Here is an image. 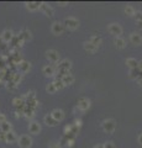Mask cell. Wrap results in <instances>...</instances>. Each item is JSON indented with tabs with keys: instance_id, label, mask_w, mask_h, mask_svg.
Here are the masks:
<instances>
[{
	"instance_id": "obj_1",
	"label": "cell",
	"mask_w": 142,
	"mask_h": 148,
	"mask_svg": "<svg viewBox=\"0 0 142 148\" xmlns=\"http://www.w3.org/2000/svg\"><path fill=\"white\" fill-rule=\"evenodd\" d=\"M115 127H116V123L114 120H105V121L103 122V130L105 132L108 133H113L114 131H115Z\"/></svg>"
},
{
	"instance_id": "obj_2",
	"label": "cell",
	"mask_w": 142,
	"mask_h": 148,
	"mask_svg": "<svg viewBox=\"0 0 142 148\" xmlns=\"http://www.w3.org/2000/svg\"><path fill=\"white\" fill-rule=\"evenodd\" d=\"M31 143H32V140H31V137H29L27 135H22L19 138V145L21 148H30Z\"/></svg>"
},
{
	"instance_id": "obj_3",
	"label": "cell",
	"mask_w": 142,
	"mask_h": 148,
	"mask_svg": "<svg viewBox=\"0 0 142 148\" xmlns=\"http://www.w3.org/2000/svg\"><path fill=\"white\" fill-rule=\"evenodd\" d=\"M108 30H109L110 34L115 35L116 37H119V36L122 34V29H121V26L119 25V24H110L109 27H108Z\"/></svg>"
},
{
	"instance_id": "obj_4",
	"label": "cell",
	"mask_w": 142,
	"mask_h": 148,
	"mask_svg": "<svg viewBox=\"0 0 142 148\" xmlns=\"http://www.w3.org/2000/svg\"><path fill=\"white\" fill-rule=\"evenodd\" d=\"M64 25L71 30H75L78 26H79V21L74 17H67L66 21H64Z\"/></svg>"
},
{
	"instance_id": "obj_5",
	"label": "cell",
	"mask_w": 142,
	"mask_h": 148,
	"mask_svg": "<svg viewBox=\"0 0 142 148\" xmlns=\"http://www.w3.org/2000/svg\"><path fill=\"white\" fill-rule=\"evenodd\" d=\"M46 57H47L51 62L56 63V62H58V59H59V54H58L57 51L49 49V51H47V52H46Z\"/></svg>"
},
{
	"instance_id": "obj_6",
	"label": "cell",
	"mask_w": 142,
	"mask_h": 148,
	"mask_svg": "<svg viewBox=\"0 0 142 148\" xmlns=\"http://www.w3.org/2000/svg\"><path fill=\"white\" fill-rule=\"evenodd\" d=\"M52 32L54 35H62L64 32V25L61 22H54L52 25Z\"/></svg>"
},
{
	"instance_id": "obj_7",
	"label": "cell",
	"mask_w": 142,
	"mask_h": 148,
	"mask_svg": "<svg viewBox=\"0 0 142 148\" xmlns=\"http://www.w3.org/2000/svg\"><path fill=\"white\" fill-rule=\"evenodd\" d=\"M89 106H90V101L88 99H80L79 101H78V108H79L82 111H85V110H88L89 109Z\"/></svg>"
},
{
	"instance_id": "obj_8",
	"label": "cell",
	"mask_w": 142,
	"mask_h": 148,
	"mask_svg": "<svg viewBox=\"0 0 142 148\" xmlns=\"http://www.w3.org/2000/svg\"><path fill=\"white\" fill-rule=\"evenodd\" d=\"M51 116L53 117L54 121H57V122H58V121H62L63 117H64V115H63V111H62V110L56 109V110H53V111H52Z\"/></svg>"
},
{
	"instance_id": "obj_9",
	"label": "cell",
	"mask_w": 142,
	"mask_h": 148,
	"mask_svg": "<svg viewBox=\"0 0 142 148\" xmlns=\"http://www.w3.org/2000/svg\"><path fill=\"white\" fill-rule=\"evenodd\" d=\"M71 66L72 63L69 61H67V59H64V61H62L61 63L58 64V71H62V72H68L71 69Z\"/></svg>"
},
{
	"instance_id": "obj_10",
	"label": "cell",
	"mask_w": 142,
	"mask_h": 148,
	"mask_svg": "<svg viewBox=\"0 0 142 148\" xmlns=\"http://www.w3.org/2000/svg\"><path fill=\"white\" fill-rule=\"evenodd\" d=\"M99 47H97L95 45H93L91 42H89V41H86V42H84V49L86 51V52L89 53H95L98 51Z\"/></svg>"
},
{
	"instance_id": "obj_11",
	"label": "cell",
	"mask_w": 142,
	"mask_h": 148,
	"mask_svg": "<svg viewBox=\"0 0 142 148\" xmlns=\"http://www.w3.org/2000/svg\"><path fill=\"white\" fill-rule=\"evenodd\" d=\"M130 41L134 45H141L142 43V36L140 34H136V32H134V34L130 35Z\"/></svg>"
},
{
	"instance_id": "obj_12",
	"label": "cell",
	"mask_w": 142,
	"mask_h": 148,
	"mask_svg": "<svg viewBox=\"0 0 142 148\" xmlns=\"http://www.w3.org/2000/svg\"><path fill=\"white\" fill-rule=\"evenodd\" d=\"M29 131L31 133H34V135H37V133L41 131V127L37 122H31L30 126H29Z\"/></svg>"
},
{
	"instance_id": "obj_13",
	"label": "cell",
	"mask_w": 142,
	"mask_h": 148,
	"mask_svg": "<svg viewBox=\"0 0 142 148\" xmlns=\"http://www.w3.org/2000/svg\"><path fill=\"white\" fill-rule=\"evenodd\" d=\"M40 9L42 10L47 16H53V9L49 6V5H46V4H41Z\"/></svg>"
},
{
	"instance_id": "obj_14",
	"label": "cell",
	"mask_w": 142,
	"mask_h": 148,
	"mask_svg": "<svg viewBox=\"0 0 142 148\" xmlns=\"http://www.w3.org/2000/svg\"><path fill=\"white\" fill-rule=\"evenodd\" d=\"M114 43H115V46L117 48H123L125 47V45H126V42H125V40L122 38V37H115V38H114Z\"/></svg>"
},
{
	"instance_id": "obj_15",
	"label": "cell",
	"mask_w": 142,
	"mask_h": 148,
	"mask_svg": "<svg viewBox=\"0 0 142 148\" xmlns=\"http://www.w3.org/2000/svg\"><path fill=\"white\" fill-rule=\"evenodd\" d=\"M126 66L129 67V68H131V69H137L139 62H137L135 58H127L126 59Z\"/></svg>"
},
{
	"instance_id": "obj_16",
	"label": "cell",
	"mask_w": 142,
	"mask_h": 148,
	"mask_svg": "<svg viewBox=\"0 0 142 148\" xmlns=\"http://www.w3.org/2000/svg\"><path fill=\"white\" fill-rule=\"evenodd\" d=\"M30 63L29 62H25V61H21L19 63V69L22 72V73H26V72H29L30 71Z\"/></svg>"
},
{
	"instance_id": "obj_17",
	"label": "cell",
	"mask_w": 142,
	"mask_h": 148,
	"mask_svg": "<svg viewBox=\"0 0 142 148\" xmlns=\"http://www.w3.org/2000/svg\"><path fill=\"white\" fill-rule=\"evenodd\" d=\"M73 82H74V77H73L72 74H69V73H68V74H66V75L62 78V83H63V84H64V85L72 84Z\"/></svg>"
},
{
	"instance_id": "obj_18",
	"label": "cell",
	"mask_w": 142,
	"mask_h": 148,
	"mask_svg": "<svg viewBox=\"0 0 142 148\" xmlns=\"http://www.w3.org/2000/svg\"><path fill=\"white\" fill-rule=\"evenodd\" d=\"M0 130H1V132L8 133V132H10V130H11V125L9 123L8 121L0 122Z\"/></svg>"
},
{
	"instance_id": "obj_19",
	"label": "cell",
	"mask_w": 142,
	"mask_h": 148,
	"mask_svg": "<svg viewBox=\"0 0 142 148\" xmlns=\"http://www.w3.org/2000/svg\"><path fill=\"white\" fill-rule=\"evenodd\" d=\"M89 42H91L93 45H95L97 47H99L100 45H102V37L98 36V35H93L90 37V40H89Z\"/></svg>"
},
{
	"instance_id": "obj_20",
	"label": "cell",
	"mask_w": 142,
	"mask_h": 148,
	"mask_svg": "<svg viewBox=\"0 0 142 148\" xmlns=\"http://www.w3.org/2000/svg\"><path fill=\"white\" fill-rule=\"evenodd\" d=\"M19 37L25 42V41H29V40L31 38V34H30V31H29V30H22V31L20 32Z\"/></svg>"
},
{
	"instance_id": "obj_21",
	"label": "cell",
	"mask_w": 142,
	"mask_h": 148,
	"mask_svg": "<svg viewBox=\"0 0 142 148\" xmlns=\"http://www.w3.org/2000/svg\"><path fill=\"white\" fill-rule=\"evenodd\" d=\"M3 40L5 41V42H9V41H11L12 40V31H10V30H5L3 32Z\"/></svg>"
},
{
	"instance_id": "obj_22",
	"label": "cell",
	"mask_w": 142,
	"mask_h": 148,
	"mask_svg": "<svg viewBox=\"0 0 142 148\" xmlns=\"http://www.w3.org/2000/svg\"><path fill=\"white\" fill-rule=\"evenodd\" d=\"M42 72H43V74H46V75H54V68L52 67V66H45L43 68H42Z\"/></svg>"
},
{
	"instance_id": "obj_23",
	"label": "cell",
	"mask_w": 142,
	"mask_h": 148,
	"mask_svg": "<svg viewBox=\"0 0 142 148\" xmlns=\"http://www.w3.org/2000/svg\"><path fill=\"white\" fill-rule=\"evenodd\" d=\"M45 122L47 123L48 126H56V125H57V121H54L51 115H47V116H45Z\"/></svg>"
},
{
	"instance_id": "obj_24",
	"label": "cell",
	"mask_w": 142,
	"mask_h": 148,
	"mask_svg": "<svg viewBox=\"0 0 142 148\" xmlns=\"http://www.w3.org/2000/svg\"><path fill=\"white\" fill-rule=\"evenodd\" d=\"M5 137H6V142H14V141H16V136H15V133L14 132H8L6 135H5Z\"/></svg>"
},
{
	"instance_id": "obj_25",
	"label": "cell",
	"mask_w": 142,
	"mask_h": 148,
	"mask_svg": "<svg viewBox=\"0 0 142 148\" xmlns=\"http://www.w3.org/2000/svg\"><path fill=\"white\" fill-rule=\"evenodd\" d=\"M40 6H41L40 3H29L27 4V9H30V10H37Z\"/></svg>"
},
{
	"instance_id": "obj_26",
	"label": "cell",
	"mask_w": 142,
	"mask_h": 148,
	"mask_svg": "<svg viewBox=\"0 0 142 148\" xmlns=\"http://www.w3.org/2000/svg\"><path fill=\"white\" fill-rule=\"evenodd\" d=\"M125 14H126V15H129V16L135 15V9L132 8L131 5H127V6L125 8Z\"/></svg>"
},
{
	"instance_id": "obj_27",
	"label": "cell",
	"mask_w": 142,
	"mask_h": 148,
	"mask_svg": "<svg viewBox=\"0 0 142 148\" xmlns=\"http://www.w3.org/2000/svg\"><path fill=\"white\" fill-rule=\"evenodd\" d=\"M12 103H14V105H15V106H19V108H21V106L24 105V100L19 99V98H15L12 100Z\"/></svg>"
},
{
	"instance_id": "obj_28",
	"label": "cell",
	"mask_w": 142,
	"mask_h": 148,
	"mask_svg": "<svg viewBox=\"0 0 142 148\" xmlns=\"http://www.w3.org/2000/svg\"><path fill=\"white\" fill-rule=\"evenodd\" d=\"M53 84H54V86H56V89L57 90H59V89H62L63 86H64V84L62 83V80H56V82H53Z\"/></svg>"
},
{
	"instance_id": "obj_29",
	"label": "cell",
	"mask_w": 142,
	"mask_h": 148,
	"mask_svg": "<svg viewBox=\"0 0 142 148\" xmlns=\"http://www.w3.org/2000/svg\"><path fill=\"white\" fill-rule=\"evenodd\" d=\"M56 90H57V89H56V86H54L53 83H51V84L47 85V91H48V92H54Z\"/></svg>"
},
{
	"instance_id": "obj_30",
	"label": "cell",
	"mask_w": 142,
	"mask_h": 148,
	"mask_svg": "<svg viewBox=\"0 0 142 148\" xmlns=\"http://www.w3.org/2000/svg\"><path fill=\"white\" fill-rule=\"evenodd\" d=\"M25 98L27 99V101H31V100H34V98H35V92H34V91H30V92H27V95L25 96Z\"/></svg>"
},
{
	"instance_id": "obj_31",
	"label": "cell",
	"mask_w": 142,
	"mask_h": 148,
	"mask_svg": "<svg viewBox=\"0 0 142 148\" xmlns=\"http://www.w3.org/2000/svg\"><path fill=\"white\" fill-rule=\"evenodd\" d=\"M135 17H136V20L137 21H142V11H137V12H135V15H134Z\"/></svg>"
},
{
	"instance_id": "obj_32",
	"label": "cell",
	"mask_w": 142,
	"mask_h": 148,
	"mask_svg": "<svg viewBox=\"0 0 142 148\" xmlns=\"http://www.w3.org/2000/svg\"><path fill=\"white\" fill-rule=\"evenodd\" d=\"M12 78H14V82H15V84H16V83H19V82L21 80V75H20V74H14Z\"/></svg>"
},
{
	"instance_id": "obj_33",
	"label": "cell",
	"mask_w": 142,
	"mask_h": 148,
	"mask_svg": "<svg viewBox=\"0 0 142 148\" xmlns=\"http://www.w3.org/2000/svg\"><path fill=\"white\" fill-rule=\"evenodd\" d=\"M104 148H115V146H114V143L108 142V143H105L104 145Z\"/></svg>"
},
{
	"instance_id": "obj_34",
	"label": "cell",
	"mask_w": 142,
	"mask_h": 148,
	"mask_svg": "<svg viewBox=\"0 0 142 148\" xmlns=\"http://www.w3.org/2000/svg\"><path fill=\"white\" fill-rule=\"evenodd\" d=\"M6 133H4V132H0V140L1 141H6V137H5Z\"/></svg>"
},
{
	"instance_id": "obj_35",
	"label": "cell",
	"mask_w": 142,
	"mask_h": 148,
	"mask_svg": "<svg viewBox=\"0 0 142 148\" xmlns=\"http://www.w3.org/2000/svg\"><path fill=\"white\" fill-rule=\"evenodd\" d=\"M49 148H59V146L58 145H54V143H53V145L49 146Z\"/></svg>"
},
{
	"instance_id": "obj_36",
	"label": "cell",
	"mask_w": 142,
	"mask_h": 148,
	"mask_svg": "<svg viewBox=\"0 0 142 148\" xmlns=\"http://www.w3.org/2000/svg\"><path fill=\"white\" fill-rule=\"evenodd\" d=\"M139 143H140V145H142V133L139 136Z\"/></svg>"
},
{
	"instance_id": "obj_37",
	"label": "cell",
	"mask_w": 142,
	"mask_h": 148,
	"mask_svg": "<svg viewBox=\"0 0 142 148\" xmlns=\"http://www.w3.org/2000/svg\"><path fill=\"white\" fill-rule=\"evenodd\" d=\"M137 83H139V85L142 88V78H140V79L139 80H137Z\"/></svg>"
},
{
	"instance_id": "obj_38",
	"label": "cell",
	"mask_w": 142,
	"mask_h": 148,
	"mask_svg": "<svg viewBox=\"0 0 142 148\" xmlns=\"http://www.w3.org/2000/svg\"><path fill=\"white\" fill-rule=\"evenodd\" d=\"M137 25H139L140 29H142V21H137Z\"/></svg>"
},
{
	"instance_id": "obj_39",
	"label": "cell",
	"mask_w": 142,
	"mask_h": 148,
	"mask_svg": "<svg viewBox=\"0 0 142 148\" xmlns=\"http://www.w3.org/2000/svg\"><path fill=\"white\" fill-rule=\"evenodd\" d=\"M94 148H104V145H98V146H95Z\"/></svg>"
}]
</instances>
